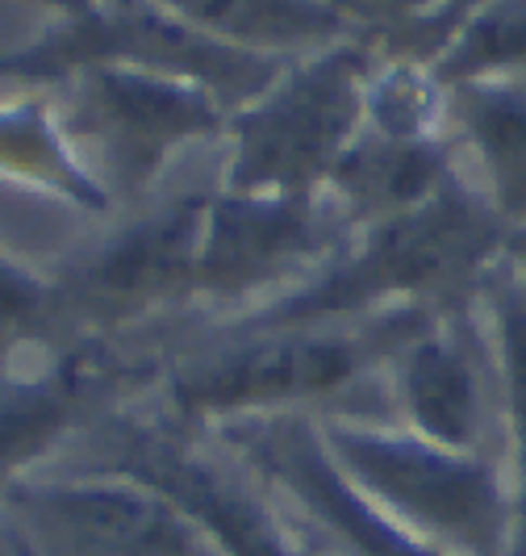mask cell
<instances>
[{
	"mask_svg": "<svg viewBox=\"0 0 526 556\" xmlns=\"http://www.w3.org/2000/svg\"><path fill=\"white\" fill-rule=\"evenodd\" d=\"M505 243L510 230L501 218L464 176H456L431 205L347 235L313 277L251 314L243 331H288L360 323L397 309L469 306L505 260Z\"/></svg>",
	"mask_w": 526,
	"mask_h": 556,
	"instance_id": "1",
	"label": "cell"
},
{
	"mask_svg": "<svg viewBox=\"0 0 526 556\" xmlns=\"http://www.w3.org/2000/svg\"><path fill=\"white\" fill-rule=\"evenodd\" d=\"M343 477L397 528L444 556H514V481L498 456L426 444L397 422L334 415L318 422Z\"/></svg>",
	"mask_w": 526,
	"mask_h": 556,
	"instance_id": "2",
	"label": "cell"
},
{
	"mask_svg": "<svg viewBox=\"0 0 526 556\" xmlns=\"http://www.w3.org/2000/svg\"><path fill=\"white\" fill-rule=\"evenodd\" d=\"M439 314L397 309L360 323L243 331L180 364L171 372V402L193 418H239L334 397L368 377H385L393 356Z\"/></svg>",
	"mask_w": 526,
	"mask_h": 556,
	"instance_id": "3",
	"label": "cell"
},
{
	"mask_svg": "<svg viewBox=\"0 0 526 556\" xmlns=\"http://www.w3.org/2000/svg\"><path fill=\"white\" fill-rule=\"evenodd\" d=\"M385 59L356 34L297 59L255 105L234 113V160L226 193L313 197L368 126V97Z\"/></svg>",
	"mask_w": 526,
	"mask_h": 556,
	"instance_id": "4",
	"label": "cell"
},
{
	"mask_svg": "<svg viewBox=\"0 0 526 556\" xmlns=\"http://www.w3.org/2000/svg\"><path fill=\"white\" fill-rule=\"evenodd\" d=\"M146 67L209 88L234 105H255L297 59H268L226 42L180 9L146 4H84L63 9L59 22L34 47L0 59L4 80H63L88 67Z\"/></svg>",
	"mask_w": 526,
	"mask_h": 556,
	"instance_id": "5",
	"label": "cell"
},
{
	"mask_svg": "<svg viewBox=\"0 0 526 556\" xmlns=\"http://www.w3.org/2000/svg\"><path fill=\"white\" fill-rule=\"evenodd\" d=\"M0 506L17 556H226L193 515L121 473L22 477Z\"/></svg>",
	"mask_w": 526,
	"mask_h": 556,
	"instance_id": "6",
	"label": "cell"
},
{
	"mask_svg": "<svg viewBox=\"0 0 526 556\" xmlns=\"http://www.w3.org/2000/svg\"><path fill=\"white\" fill-rule=\"evenodd\" d=\"M385 381L401 431L451 452L505 460L498 348L480 298L444 309L418 331L393 356Z\"/></svg>",
	"mask_w": 526,
	"mask_h": 556,
	"instance_id": "7",
	"label": "cell"
},
{
	"mask_svg": "<svg viewBox=\"0 0 526 556\" xmlns=\"http://www.w3.org/2000/svg\"><path fill=\"white\" fill-rule=\"evenodd\" d=\"M218 101L222 97L193 80L105 63L72 76L63 135H76L121 193H139L180 142L222 130L226 113Z\"/></svg>",
	"mask_w": 526,
	"mask_h": 556,
	"instance_id": "8",
	"label": "cell"
},
{
	"mask_svg": "<svg viewBox=\"0 0 526 556\" xmlns=\"http://www.w3.org/2000/svg\"><path fill=\"white\" fill-rule=\"evenodd\" d=\"M343 239L347 226L322 193H218L209 205L196 293L247 298L288 277L309 280Z\"/></svg>",
	"mask_w": 526,
	"mask_h": 556,
	"instance_id": "9",
	"label": "cell"
},
{
	"mask_svg": "<svg viewBox=\"0 0 526 556\" xmlns=\"http://www.w3.org/2000/svg\"><path fill=\"white\" fill-rule=\"evenodd\" d=\"M214 197L189 193L146 214L92 251L55 289V309L84 323H126L159 302L196 293Z\"/></svg>",
	"mask_w": 526,
	"mask_h": 556,
	"instance_id": "10",
	"label": "cell"
},
{
	"mask_svg": "<svg viewBox=\"0 0 526 556\" xmlns=\"http://www.w3.org/2000/svg\"><path fill=\"white\" fill-rule=\"evenodd\" d=\"M243 435L247 456L293 498L297 528L318 535V548L331 556H444L397 528L343 477L322 444L318 422L305 415H277L247 427Z\"/></svg>",
	"mask_w": 526,
	"mask_h": 556,
	"instance_id": "11",
	"label": "cell"
},
{
	"mask_svg": "<svg viewBox=\"0 0 526 556\" xmlns=\"http://www.w3.org/2000/svg\"><path fill=\"white\" fill-rule=\"evenodd\" d=\"M460 176L456 147L444 130H388L363 126L356 147L338 160L326 180V205L356 235L363 226L388 223L431 205Z\"/></svg>",
	"mask_w": 526,
	"mask_h": 556,
	"instance_id": "12",
	"label": "cell"
},
{
	"mask_svg": "<svg viewBox=\"0 0 526 556\" xmlns=\"http://www.w3.org/2000/svg\"><path fill=\"white\" fill-rule=\"evenodd\" d=\"M447 135L460 176L501 218L526 230V84L476 80L447 88Z\"/></svg>",
	"mask_w": 526,
	"mask_h": 556,
	"instance_id": "13",
	"label": "cell"
},
{
	"mask_svg": "<svg viewBox=\"0 0 526 556\" xmlns=\"http://www.w3.org/2000/svg\"><path fill=\"white\" fill-rule=\"evenodd\" d=\"M480 306L493 331L501 372V435H505V469L514 481V556H526V293L523 285L493 268V277L480 289Z\"/></svg>",
	"mask_w": 526,
	"mask_h": 556,
	"instance_id": "14",
	"label": "cell"
},
{
	"mask_svg": "<svg viewBox=\"0 0 526 556\" xmlns=\"http://www.w3.org/2000/svg\"><path fill=\"white\" fill-rule=\"evenodd\" d=\"M84 390H88V364L63 361L55 372L0 393V494L13 481H22L17 469H26L38 452H47L63 435Z\"/></svg>",
	"mask_w": 526,
	"mask_h": 556,
	"instance_id": "15",
	"label": "cell"
},
{
	"mask_svg": "<svg viewBox=\"0 0 526 556\" xmlns=\"http://www.w3.org/2000/svg\"><path fill=\"white\" fill-rule=\"evenodd\" d=\"M435 80L444 88L476 80L526 84V0L469 4V17L435 63Z\"/></svg>",
	"mask_w": 526,
	"mask_h": 556,
	"instance_id": "16",
	"label": "cell"
},
{
	"mask_svg": "<svg viewBox=\"0 0 526 556\" xmlns=\"http://www.w3.org/2000/svg\"><path fill=\"white\" fill-rule=\"evenodd\" d=\"M0 164L13 172H29L47 180L51 189L80 197V205L105 210V189L92 176H84V167H76V160L67 155L63 130L42 105L0 110Z\"/></svg>",
	"mask_w": 526,
	"mask_h": 556,
	"instance_id": "17",
	"label": "cell"
},
{
	"mask_svg": "<svg viewBox=\"0 0 526 556\" xmlns=\"http://www.w3.org/2000/svg\"><path fill=\"white\" fill-rule=\"evenodd\" d=\"M51 309H55V289H47L26 268H13L0 255V327H29Z\"/></svg>",
	"mask_w": 526,
	"mask_h": 556,
	"instance_id": "18",
	"label": "cell"
},
{
	"mask_svg": "<svg viewBox=\"0 0 526 556\" xmlns=\"http://www.w3.org/2000/svg\"><path fill=\"white\" fill-rule=\"evenodd\" d=\"M505 273L523 285V293H526V230H518V235H510V243H505Z\"/></svg>",
	"mask_w": 526,
	"mask_h": 556,
	"instance_id": "19",
	"label": "cell"
},
{
	"mask_svg": "<svg viewBox=\"0 0 526 556\" xmlns=\"http://www.w3.org/2000/svg\"><path fill=\"white\" fill-rule=\"evenodd\" d=\"M302 548H305V556H331V553H326V548H318L313 540H309V544H302Z\"/></svg>",
	"mask_w": 526,
	"mask_h": 556,
	"instance_id": "20",
	"label": "cell"
},
{
	"mask_svg": "<svg viewBox=\"0 0 526 556\" xmlns=\"http://www.w3.org/2000/svg\"><path fill=\"white\" fill-rule=\"evenodd\" d=\"M0 556H13V553H9V544H4V540H0Z\"/></svg>",
	"mask_w": 526,
	"mask_h": 556,
	"instance_id": "21",
	"label": "cell"
}]
</instances>
